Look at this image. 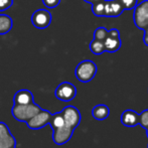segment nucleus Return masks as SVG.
Here are the masks:
<instances>
[{
    "instance_id": "f257e3e1",
    "label": "nucleus",
    "mask_w": 148,
    "mask_h": 148,
    "mask_svg": "<svg viewBox=\"0 0 148 148\" xmlns=\"http://www.w3.org/2000/svg\"><path fill=\"white\" fill-rule=\"evenodd\" d=\"M39 111H41V108L38 105L32 102L27 105H15L11 109L12 116L14 119L20 122H27L34 115H36Z\"/></svg>"
},
{
    "instance_id": "f03ea898",
    "label": "nucleus",
    "mask_w": 148,
    "mask_h": 148,
    "mask_svg": "<svg viewBox=\"0 0 148 148\" xmlns=\"http://www.w3.org/2000/svg\"><path fill=\"white\" fill-rule=\"evenodd\" d=\"M97 64L93 60H86L81 62L75 70L76 78L82 83H89L97 74Z\"/></svg>"
},
{
    "instance_id": "7ed1b4c3",
    "label": "nucleus",
    "mask_w": 148,
    "mask_h": 148,
    "mask_svg": "<svg viewBox=\"0 0 148 148\" xmlns=\"http://www.w3.org/2000/svg\"><path fill=\"white\" fill-rule=\"evenodd\" d=\"M133 20L137 28L144 30L148 27V0L137 3L134 8Z\"/></svg>"
},
{
    "instance_id": "20e7f679",
    "label": "nucleus",
    "mask_w": 148,
    "mask_h": 148,
    "mask_svg": "<svg viewBox=\"0 0 148 148\" xmlns=\"http://www.w3.org/2000/svg\"><path fill=\"white\" fill-rule=\"evenodd\" d=\"M104 45H105V51L107 53H116L121 49L122 41L120 37V31L117 28H111L108 30V35L104 40Z\"/></svg>"
},
{
    "instance_id": "39448f33",
    "label": "nucleus",
    "mask_w": 148,
    "mask_h": 148,
    "mask_svg": "<svg viewBox=\"0 0 148 148\" xmlns=\"http://www.w3.org/2000/svg\"><path fill=\"white\" fill-rule=\"evenodd\" d=\"M77 89L72 83L62 82L57 87L55 91V96L62 102H70L76 97Z\"/></svg>"
},
{
    "instance_id": "423d86ee",
    "label": "nucleus",
    "mask_w": 148,
    "mask_h": 148,
    "mask_svg": "<svg viewBox=\"0 0 148 148\" xmlns=\"http://www.w3.org/2000/svg\"><path fill=\"white\" fill-rule=\"evenodd\" d=\"M62 117L64 119L66 125L70 126L71 128H73L74 130L80 125L82 116H81L80 111H79L75 106L70 105V106L64 107V109L62 110Z\"/></svg>"
},
{
    "instance_id": "0eeeda50",
    "label": "nucleus",
    "mask_w": 148,
    "mask_h": 148,
    "mask_svg": "<svg viewBox=\"0 0 148 148\" xmlns=\"http://www.w3.org/2000/svg\"><path fill=\"white\" fill-rule=\"evenodd\" d=\"M51 116L53 114L49 113V111L41 109V111H39L36 115H34L26 122V125L28 126V128L32 129V130H38V129L43 128L47 124H49Z\"/></svg>"
},
{
    "instance_id": "6e6552de",
    "label": "nucleus",
    "mask_w": 148,
    "mask_h": 148,
    "mask_svg": "<svg viewBox=\"0 0 148 148\" xmlns=\"http://www.w3.org/2000/svg\"><path fill=\"white\" fill-rule=\"evenodd\" d=\"M31 22L33 26L38 29H45L49 27L51 22V14L45 9H38L33 12L31 16Z\"/></svg>"
},
{
    "instance_id": "1a4fd4ad",
    "label": "nucleus",
    "mask_w": 148,
    "mask_h": 148,
    "mask_svg": "<svg viewBox=\"0 0 148 148\" xmlns=\"http://www.w3.org/2000/svg\"><path fill=\"white\" fill-rule=\"evenodd\" d=\"M53 140L57 145H62L69 142L74 133V129L71 128L68 125H64L62 127L53 129Z\"/></svg>"
},
{
    "instance_id": "9d476101",
    "label": "nucleus",
    "mask_w": 148,
    "mask_h": 148,
    "mask_svg": "<svg viewBox=\"0 0 148 148\" xmlns=\"http://www.w3.org/2000/svg\"><path fill=\"white\" fill-rule=\"evenodd\" d=\"M15 138L11 134L7 125L3 122H0V148L15 147Z\"/></svg>"
},
{
    "instance_id": "9b49d317",
    "label": "nucleus",
    "mask_w": 148,
    "mask_h": 148,
    "mask_svg": "<svg viewBox=\"0 0 148 148\" xmlns=\"http://www.w3.org/2000/svg\"><path fill=\"white\" fill-rule=\"evenodd\" d=\"M105 17H118L124 11L119 0H105Z\"/></svg>"
},
{
    "instance_id": "f8f14e48",
    "label": "nucleus",
    "mask_w": 148,
    "mask_h": 148,
    "mask_svg": "<svg viewBox=\"0 0 148 148\" xmlns=\"http://www.w3.org/2000/svg\"><path fill=\"white\" fill-rule=\"evenodd\" d=\"M121 123L123 126L126 127H135L139 125V114L134 110H125L121 114Z\"/></svg>"
},
{
    "instance_id": "ddd939ff",
    "label": "nucleus",
    "mask_w": 148,
    "mask_h": 148,
    "mask_svg": "<svg viewBox=\"0 0 148 148\" xmlns=\"http://www.w3.org/2000/svg\"><path fill=\"white\" fill-rule=\"evenodd\" d=\"M13 102L15 105H27L34 102V98L32 93L28 90H19L14 95Z\"/></svg>"
},
{
    "instance_id": "4468645a",
    "label": "nucleus",
    "mask_w": 148,
    "mask_h": 148,
    "mask_svg": "<svg viewBox=\"0 0 148 148\" xmlns=\"http://www.w3.org/2000/svg\"><path fill=\"white\" fill-rule=\"evenodd\" d=\"M110 115V109L107 105L99 104L92 109V116L98 121L106 120Z\"/></svg>"
},
{
    "instance_id": "2eb2a0df",
    "label": "nucleus",
    "mask_w": 148,
    "mask_h": 148,
    "mask_svg": "<svg viewBox=\"0 0 148 148\" xmlns=\"http://www.w3.org/2000/svg\"><path fill=\"white\" fill-rule=\"evenodd\" d=\"M12 26H13V22L11 17L5 14H1L0 15V34H6L7 32H9Z\"/></svg>"
},
{
    "instance_id": "dca6fc26",
    "label": "nucleus",
    "mask_w": 148,
    "mask_h": 148,
    "mask_svg": "<svg viewBox=\"0 0 148 148\" xmlns=\"http://www.w3.org/2000/svg\"><path fill=\"white\" fill-rule=\"evenodd\" d=\"M90 51L94 53V55H102L105 53V45H104V41L98 40V39L93 38V40L90 43Z\"/></svg>"
},
{
    "instance_id": "f3484780",
    "label": "nucleus",
    "mask_w": 148,
    "mask_h": 148,
    "mask_svg": "<svg viewBox=\"0 0 148 148\" xmlns=\"http://www.w3.org/2000/svg\"><path fill=\"white\" fill-rule=\"evenodd\" d=\"M49 125H51V127L53 130V129L60 128V127H62L64 125H66V122H64V117H62V112L53 114L51 121H49Z\"/></svg>"
},
{
    "instance_id": "a211bd4d",
    "label": "nucleus",
    "mask_w": 148,
    "mask_h": 148,
    "mask_svg": "<svg viewBox=\"0 0 148 148\" xmlns=\"http://www.w3.org/2000/svg\"><path fill=\"white\" fill-rule=\"evenodd\" d=\"M105 0H99L92 4V12L96 16H105Z\"/></svg>"
},
{
    "instance_id": "6ab92c4d",
    "label": "nucleus",
    "mask_w": 148,
    "mask_h": 148,
    "mask_svg": "<svg viewBox=\"0 0 148 148\" xmlns=\"http://www.w3.org/2000/svg\"><path fill=\"white\" fill-rule=\"evenodd\" d=\"M107 35H108V29L103 27V26L96 28V30L94 31V38L98 39V40L104 41L106 37H107Z\"/></svg>"
},
{
    "instance_id": "aec40b11",
    "label": "nucleus",
    "mask_w": 148,
    "mask_h": 148,
    "mask_svg": "<svg viewBox=\"0 0 148 148\" xmlns=\"http://www.w3.org/2000/svg\"><path fill=\"white\" fill-rule=\"evenodd\" d=\"M124 10H133L138 3V0H119Z\"/></svg>"
},
{
    "instance_id": "412c9836",
    "label": "nucleus",
    "mask_w": 148,
    "mask_h": 148,
    "mask_svg": "<svg viewBox=\"0 0 148 148\" xmlns=\"http://www.w3.org/2000/svg\"><path fill=\"white\" fill-rule=\"evenodd\" d=\"M139 125L144 129L148 128V109L139 114Z\"/></svg>"
},
{
    "instance_id": "4be33fe9",
    "label": "nucleus",
    "mask_w": 148,
    "mask_h": 148,
    "mask_svg": "<svg viewBox=\"0 0 148 148\" xmlns=\"http://www.w3.org/2000/svg\"><path fill=\"white\" fill-rule=\"evenodd\" d=\"M13 4V0H0V11L10 8Z\"/></svg>"
},
{
    "instance_id": "5701e85b",
    "label": "nucleus",
    "mask_w": 148,
    "mask_h": 148,
    "mask_svg": "<svg viewBox=\"0 0 148 148\" xmlns=\"http://www.w3.org/2000/svg\"><path fill=\"white\" fill-rule=\"evenodd\" d=\"M42 2L47 8H55L60 3V0H42Z\"/></svg>"
},
{
    "instance_id": "b1692460",
    "label": "nucleus",
    "mask_w": 148,
    "mask_h": 148,
    "mask_svg": "<svg viewBox=\"0 0 148 148\" xmlns=\"http://www.w3.org/2000/svg\"><path fill=\"white\" fill-rule=\"evenodd\" d=\"M143 42L144 45L148 47V27L144 29V35H143Z\"/></svg>"
},
{
    "instance_id": "393cba45",
    "label": "nucleus",
    "mask_w": 148,
    "mask_h": 148,
    "mask_svg": "<svg viewBox=\"0 0 148 148\" xmlns=\"http://www.w3.org/2000/svg\"><path fill=\"white\" fill-rule=\"evenodd\" d=\"M84 1H85V2H87V3L93 4V3H95V2L99 1V0H84Z\"/></svg>"
},
{
    "instance_id": "a878e982",
    "label": "nucleus",
    "mask_w": 148,
    "mask_h": 148,
    "mask_svg": "<svg viewBox=\"0 0 148 148\" xmlns=\"http://www.w3.org/2000/svg\"><path fill=\"white\" fill-rule=\"evenodd\" d=\"M146 132H147V137H148V128L146 129Z\"/></svg>"
},
{
    "instance_id": "bb28decb",
    "label": "nucleus",
    "mask_w": 148,
    "mask_h": 148,
    "mask_svg": "<svg viewBox=\"0 0 148 148\" xmlns=\"http://www.w3.org/2000/svg\"><path fill=\"white\" fill-rule=\"evenodd\" d=\"M6 148H15V147H6Z\"/></svg>"
},
{
    "instance_id": "cd10ccee",
    "label": "nucleus",
    "mask_w": 148,
    "mask_h": 148,
    "mask_svg": "<svg viewBox=\"0 0 148 148\" xmlns=\"http://www.w3.org/2000/svg\"><path fill=\"white\" fill-rule=\"evenodd\" d=\"M147 148H148V145H147Z\"/></svg>"
}]
</instances>
